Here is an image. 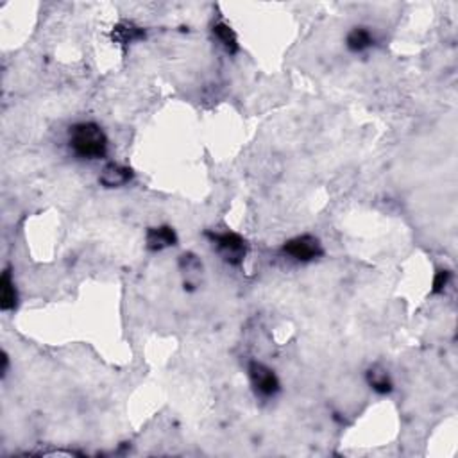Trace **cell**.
I'll use <instances>...</instances> for the list:
<instances>
[{"label":"cell","instance_id":"obj_9","mask_svg":"<svg viewBox=\"0 0 458 458\" xmlns=\"http://www.w3.org/2000/svg\"><path fill=\"white\" fill-rule=\"evenodd\" d=\"M372 45H375V36H372V32L367 27L358 25V27H353L347 32L346 47L351 52H363L369 47H372Z\"/></svg>","mask_w":458,"mask_h":458},{"label":"cell","instance_id":"obj_13","mask_svg":"<svg viewBox=\"0 0 458 458\" xmlns=\"http://www.w3.org/2000/svg\"><path fill=\"white\" fill-rule=\"evenodd\" d=\"M451 281V272L447 271V269H440V271H437V274H435L433 278V285H431V294H443L444 290L447 288V285H450Z\"/></svg>","mask_w":458,"mask_h":458},{"label":"cell","instance_id":"obj_8","mask_svg":"<svg viewBox=\"0 0 458 458\" xmlns=\"http://www.w3.org/2000/svg\"><path fill=\"white\" fill-rule=\"evenodd\" d=\"M367 383H369L372 391L382 396L391 394L392 389H394V383H392L391 376H389L386 369H383L382 365H372L371 369L367 371Z\"/></svg>","mask_w":458,"mask_h":458},{"label":"cell","instance_id":"obj_7","mask_svg":"<svg viewBox=\"0 0 458 458\" xmlns=\"http://www.w3.org/2000/svg\"><path fill=\"white\" fill-rule=\"evenodd\" d=\"M112 38L115 43L122 45V47H128V45L135 43V41L145 40V29L136 25L135 22L122 20L113 27Z\"/></svg>","mask_w":458,"mask_h":458},{"label":"cell","instance_id":"obj_2","mask_svg":"<svg viewBox=\"0 0 458 458\" xmlns=\"http://www.w3.org/2000/svg\"><path fill=\"white\" fill-rule=\"evenodd\" d=\"M208 238L211 240L213 248H215L217 255L227 263V265H233V267H240L248 256V242L242 235L233 231L226 233H206Z\"/></svg>","mask_w":458,"mask_h":458},{"label":"cell","instance_id":"obj_1","mask_svg":"<svg viewBox=\"0 0 458 458\" xmlns=\"http://www.w3.org/2000/svg\"><path fill=\"white\" fill-rule=\"evenodd\" d=\"M70 151L81 160H102L108 154V136L95 122H79L68 131Z\"/></svg>","mask_w":458,"mask_h":458},{"label":"cell","instance_id":"obj_6","mask_svg":"<svg viewBox=\"0 0 458 458\" xmlns=\"http://www.w3.org/2000/svg\"><path fill=\"white\" fill-rule=\"evenodd\" d=\"M177 243V235L170 226H158L149 227L145 235V245L149 251H163V249L172 248Z\"/></svg>","mask_w":458,"mask_h":458},{"label":"cell","instance_id":"obj_14","mask_svg":"<svg viewBox=\"0 0 458 458\" xmlns=\"http://www.w3.org/2000/svg\"><path fill=\"white\" fill-rule=\"evenodd\" d=\"M8 365H9V360H8V355H2V376L8 375Z\"/></svg>","mask_w":458,"mask_h":458},{"label":"cell","instance_id":"obj_4","mask_svg":"<svg viewBox=\"0 0 458 458\" xmlns=\"http://www.w3.org/2000/svg\"><path fill=\"white\" fill-rule=\"evenodd\" d=\"M249 379L251 385L255 389V392L262 398H274L279 391H281V383H279L278 376L272 371L271 367H267L265 363L256 362L252 360L248 367Z\"/></svg>","mask_w":458,"mask_h":458},{"label":"cell","instance_id":"obj_12","mask_svg":"<svg viewBox=\"0 0 458 458\" xmlns=\"http://www.w3.org/2000/svg\"><path fill=\"white\" fill-rule=\"evenodd\" d=\"M180 269L184 278H187L184 279V288H194L191 287V279H197L199 272L203 271V265H201L199 258H197L196 255H191V252H187V255L181 256Z\"/></svg>","mask_w":458,"mask_h":458},{"label":"cell","instance_id":"obj_10","mask_svg":"<svg viewBox=\"0 0 458 458\" xmlns=\"http://www.w3.org/2000/svg\"><path fill=\"white\" fill-rule=\"evenodd\" d=\"M16 303H18V294H16L15 281H13L9 269H6L0 278V308L2 311H9L16 307Z\"/></svg>","mask_w":458,"mask_h":458},{"label":"cell","instance_id":"obj_3","mask_svg":"<svg viewBox=\"0 0 458 458\" xmlns=\"http://www.w3.org/2000/svg\"><path fill=\"white\" fill-rule=\"evenodd\" d=\"M281 252L288 258L295 260V262H314V260L321 258L324 255L323 243L317 236L314 235H301L294 236L288 242L283 243Z\"/></svg>","mask_w":458,"mask_h":458},{"label":"cell","instance_id":"obj_11","mask_svg":"<svg viewBox=\"0 0 458 458\" xmlns=\"http://www.w3.org/2000/svg\"><path fill=\"white\" fill-rule=\"evenodd\" d=\"M213 36L226 48L227 54H236V52L240 50L236 32L233 31L231 25H227L226 22H219V24L213 25Z\"/></svg>","mask_w":458,"mask_h":458},{"label":"cell","instance_id":"obj_5","mask_svg":"<svg viewBox=\"0 0 458 458\" xmlns=\"http://www.w3.org/2000/svg\"><path fill=\"white\" fill-rule=\"evenodd\" d=\"M135 177V172L129 167L119 163H108L99 175V183L104 188H120Z\"/></svg>","mask_w":458,"mask_h":458}]
</instances>
